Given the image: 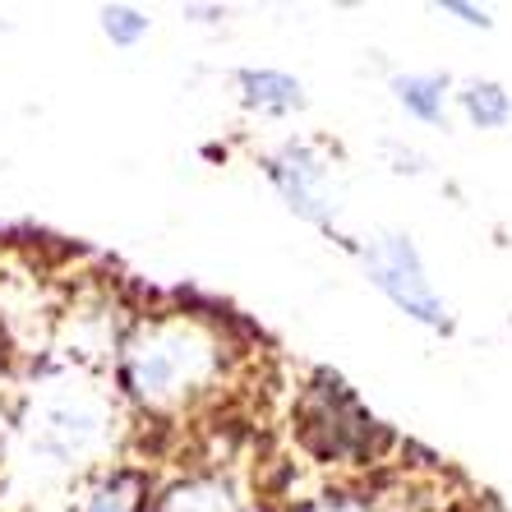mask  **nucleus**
<instances>
[{
  "label": "nucleus",
  "instance_id": "ddd939ff",
  "mask_svg": "<svg viewBox=\"0 0 512 512\" xmlns=\"http://www.w3.org/2000/svg\"><path fill=\"white\" fill-rule=\"evenodd\" d=\"M291 512H374V499L356 485H333V489H323V494H314V499L296 503Z\"/></svg>",
  "mask_w": 512,
  "mask_h": 512
},
{
  "label": "nucleus",
  "instance_id": "20e7f679",
  "mask_svg": "<svg viewBox=\"0 0 512 512\" xmlns=\"http://www.w3.org/2000/svg\"><path fill=\"white\" fill-rule=\"evenodd\" d=\"M254 167L273 185V194L286 203V213L296 217V222H305L319 236L351 250V236L342 231L346 176H342L337 148H328L323 139H310V134H286V139L268 143L254 157Z\"/></svg>",
  "mask_w": 512,
  "mask_h": 512
},
{
  "label": "nucleus",
  "instance_id": "f8f14e48",
  "mask_svg": "<svg viewBox=\"0 0 512 512\" xmlns=\"http://www.w3.org/2000/svg\"><path fill=\"white\" fill-rule=\"evenodd\" d=\"M374 512H480L476 499H457V494H434V489L411 485L393 499H374Z\"/></svg>",
  "mask_w": 512,
  "mask_h": 512
},
{
  "label": "nucleus",
  "instance_id": "6e6552de",
  "mask_svg": "<svg viewBox=\"0 0 512 512\" xmlns=\"http://www.w3.org/2000/svg\"><path fill=\"white\" fill-rule=\"evenodd\" d=\"M453 88L457 79L443 70H393L388 74V97L406 120L425 130H439L453 116Z\"/></svg>",
  "mask_w": 512,
  "mask_h": 512
},
{
  "label": "nucleus",
  "instance_id": "1a4fd4ad",
  "mask_svg": "<svg viewBox=\"0 0 512 512\" xmlns=\"http://www.w3.org/2000/svg\"><path fill=\"white\" fill-rule=\"evenodd\" d=\"M153 512H250L240 489L217 471H190L157 489Z\"/></svg>",
  "mask_w": 512,
  "mask_h": 512
},
{
  "label": "nucleus",
  "instance_id": "7ed1b4c3",
  "mask_svg": "<svg viewBox=\"0 0 512 512\" xmlns=\"http://www.w3.org/2000/svg\"><path fill=\"white\" fill-rule=\"evenodd\" d=\"M291 434L310 462L351 471V476L374 471L379 462H388L393 448H402V439L365 406V397L333 370H314L296 388Z\"/></svg>",
  "mask_w": 512,
  "mask_h": 512
},
{
  "label": "nucleus",
  "instance_id": "4468645a",
  "mask_svg": "<svg viewBox=\"0 0 512 512\" xmlns=\"http://www.w3.org/2000/svg\"><path fill=\"white\" fill-rule=\"evenodd\" d=\"M429 10H434V14H448L453 24L471 28V33H494V14H489L485 5H471V0H434Z\"/></svg>",
  "mask_w": 512,
  "mask_h": 512
},
{
  "label": "nucleus",
  "instance_id": "9b49d317",
  "mask_svg": "<svg viewBox=\"0 0 512 512\" xmlns=\"http://www.w3.org/2000/svg\"><path fill=\"white\" fill-rule=\"evenodd\" d=\"M97 28L116 51H134L139 42L153 37V14L139 5H102L97 10Z\"/></svg>",
  "mask_w": 512,
  "mask_h": 512
},
{
  "label": "nucleus",
  "instance_id": "f03ea898",
  "mask_svg": "<svg viewBox=\"0 0 512 512\" xmlns=\"http://www.w3.org/2000/svg\"><path fill=\"white\" fill-rule=\"evenodd\" d=\"M19 453L37 471V480H74L107 466L120 439V397L88 374H60L37 383L19 420Z\"/></svg>",
  "mask_w": 512,
  "mask_h": 512
},
{
  "label": "nucleus",
  "instance_id": "0eeeda50",
  "mask_svg": "<svg viewBox=\"0 0 512 512\" xmlns=\"http://www.w3.org/2000/svg\"><path fill=\"white\" fill-rule=\"evenodd\" d=\"M157 485L134 462H107L79 485L74 512H153Z\"/></svg>",
  "mask_w": 512,
  "mask_h": 512
},
{
  "label": "nucleus",
  "instance_id": "423d86ee",
  "mask_svg": "<svg viewBox=\"0 0 512 512\" xmlns=\"http://www.w3.org/2000/svg\"><path fill=\"white\" fill-rule=\"evenodd\" d=\"M231 93H236V107L254 120H296L310 107L305 79L282 65H240L231 74Z\"/></svg>",
  "mask_w": 512,
  "mask_h": 512
},
{
  "label": "nucleus",
  "instance_id": "9d476101",
  "mask_svg": "<svg viewBox=\"0 0 512 512\" xmlns=\"http://www.w3.org/2000/svg\"><path fill=\"white\" fill-rule=\"evenodd\" d=\"M453 111L471 125V130L499 134L512 125V88L503 79H489V74H471V79H457L453 88Z\"/></svg>",
  "mask_w": 512,
  "mask_h": 512
},
{
  "label": "nucleus",
  "instance_id": "f257e3e1",
  "mask_svg": "<svg viewBox=\"0 0 512 512\" xmlns=\"http://www.w3.org/2000/svg\"><path fill=\"white\" fill-rule=\"evenodd\" d=\"M236 374L227 314L190 305L134 314L111 351V393L148 420H185L217 402Z\"/></svg>",
  "mask_w": 512,
  "mask_h": 512
},
{
  "label": "nucleus",
  "instance_id": "39448f33",
  "mask_svg": "<svg viewBox=\"0 0 512 512\" xmlns=\"http://www.w3.org/2000/svg\"><path fill=\"white\" fill-rule=\"evenodd\" d=\"M351 254H356L365 282H370L406 323H416V328H425V333H434V337L457 333L453 305H448V296L434 286L429 263L411 231H402V227L370 231V236L351 240Z\"/></svg>",
  "mask_w": 512,
  "mask_h": 512
},
{
  "label": "nucleus",
  "instance_id": "2eb2a0df",
  "mask_svg": "<svg viewBox=\"0 0 512 512\" xmlns=\"http://www.w3.org/2000/svg\"><path fill=\"white\" fill-rule=\"evenodd\" d=\"M383 153H388V162H393V167H388V171H397V176H425V171H429V162L416 153V148H402V143H388Z\"/></svg>",
  "mask_w": 512,
  "mask_h": 512
}]
</instances>
